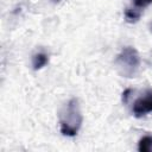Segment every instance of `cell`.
Wrapping results in <instances>:
<instances>
[{
	"instance_id": "cell-1",
	"label": "cell",
	"mask_w": 152,
	"mask_h": 152,
	"mask_svg": "<svg viewBox=\"0 0 152 152\" xmlns=\"http://www.w3.org/2000/svg\"><path fill=\"white\" fill-rule=\"evenodd\" d=\"M83 122L82 112L77 99H71L59 114V129L65 137H75Z\"/></svg>"
},
{
	"instance_id": "cell-2",
	"label": "cell",
	"mask_w": 152,
	"mask_h": 152,
	"mask_svg": "<svg viewBox=\"0 0 152 152\" xmlns=\"http://www.w3.org/2000/svg\"><path fill=\"white\" fill-rule=\"evenodd\" d=\"M115 64L119 72L125 77H135L140 69L141 59L139 52L133 46H125L115 58Z\"/></svg>"
},
{
	"instance_id": "cell-3",
	"label": "cell",
	"mask_w": 152,
	"mask_h": 152,
	"mask_svg": "<svg viewBox=\"0 0 152 152\" xmlns=\"http://www.w3.org/2000/svg\"><path fill=\"white\" fill-rule=\"evenodd\" d=\"M132 113L135 118H141L152 113V89L148 88L132 104Z\"/></svg>"
},
{
	"instance_id": "cell-4",
	"label": "cell",
	"mask_w": 152,
	"mask_h": 152,
	"mask_svg": "<svg viewBox=\"0 0 152 152\" xmlns=\"http://www.w3.org/2000/svg\"><path fill=\"white\" fill-rule=\"evenodd\" d=\"M49 63V56L44 52H37L32 56V68L33 70H40Z\"/></svg>"
},
{
	"instance_id": "cell-5",
	"label": "cell",
	"mask_w": 152,
	"mask_h": 152,
	"mask_svg": "<svg viewBox=\"0 0 152 152\" xmlns=\"http://www.w3.org/2000/svg\"><path fill=\"white\" fill-rule=\"evenodd\" d=\"M124 15H125V19H126L127 23L133 24V23H137L140 19L141 12H139L138 10H134L133 7H127L124 12Z\"/></svg>"
},
{
	"instance_id": "cell-6",
	"label": "cell",
	"mask_w": 152,
	"mask_h": 152,
	"mask_svg": "<svg viewBox=\"0 0 152 152\" xmlns=\"http://www.w3.org/2000/svg\"><path fill=\"white\" fill-rule=\"evenodd\" d=\"M140 152H152V135H144L138 142Z\"/></svg>"
},
{
	"instance_id": "cell-7",
	"label": "cell",
	"mask_w": 152,
	"mask_h": 152,
	"mask_svg": "<svg viewBox=\"0 0 152 152\" xmlns=\"http://www.w3.org/2000/svg\"><path fill=\"white\" fill-rule=\"evenodd\" d=\"M151 4L152 0H132V7L134 10H138L139 12H141L145 7H147Z\"/></svg>"
},
{
	"instance_id": "cell-8",
	"label": "cell",
	"mask_w": 152,
	"mask_h": 152,
	"mask_svg": "<svg viewBox=\"0 0 152 152\" xmlns=\"http://www.w3.org/2000/svg\"><path fill=\"white\" fill-rule=\"evenodd\" d=\"M132 91V89H126L124 93H122V102L124 103H127L128 101V97H129V93Z\"/></svg>"
},
{
	"instance_id": "cell-9",
	"label": "cell",
	"mask_w": 152,
	"mask_h": 152,
	"mask_svg": "<svg viewBox=\"0 0 152 152\" xmlns=\"http://www.w3.org/2000/svg\"><path fill=\"white\" fill-rule=\"evenodd\" d=\"M53 2H59V0H53Z\"/></svg>"
}]
</instances>
